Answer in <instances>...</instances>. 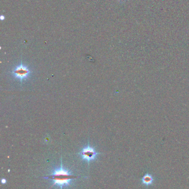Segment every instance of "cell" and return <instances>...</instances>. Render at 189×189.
Wrapping results in <instances>:
<instances>
[{
    "label": "cell",
    "instance_id": "3",
    "mask_svg": "<svg viewBox=\"0 0 189 189\" xmlns=\"http://www.w3.org/2000/svg\"><path fill=\"white\" fill-rule=\"evenodd\" d=\"M79 154L83 160H86L88 162H90L95 160L99 153L96 152L94 148L91 147L89 144H88L87 147L82 149Z\"/></svg>",
    "mask_w": 189,
    "mask_h": 189
},
{
    "label": "cell",
    "instance_id": "1",
    "mask_svg": "<svg viewBox=\"0 0 189 189\" xmlns=\"http://www.w3.org/2000/svg\"><path fill=\"white\" fill-rule=\"evenodd\" d=\"M77 178L78 176L73 175L71 171L64 169L62 163L59 168L54 170L51 172V174L45 177V179L51 180L52 186H57L61 189L69 186L72 180Z\"/></svg>",
    "mask_w": 189,
    "mask_h": 189
},
{
    "label": "cell",
    "instance_id": "2",
    "mask_svg": "<svg viewBox=\"0 0 189 189\" xmlns=\"http://www.w3.org/2000/svg\"><path fill=\"white\" fill-rule=\"evenodd\" d=\"M11 74L15 79L22 82L30 77L31 71L28 67L21 63L20 65L13 69V70L11 72Z\"/></svg>",
    "mask_w": 189,
    "mask_h": 189
},
{
    "label": "cell",
    "instance_id": "4",
    "mask_svg": "<svg viewBox=\"0 0 189 189\" xmlns=\"http://www.w3.org/2000/svg\"><path fill=\"white\" fill-rule=\"evenodd\" d=\"M154 182V178L151 174L147 173L142 179V184L146 186H149L152 185Z\"/></svg>",
    "mask_w": 189,
    "mask_h": 189
},
{
    "label": "cell",
    "instance_id": "5",
    "mask_svg": "<svg viewBox=\"0 0 189 189\" xmlns=\"http://www.w3.org/2000/svg\"><path fill=\"white\" fill-rule=\"evenodd\" d=\"M1 183L3 184H5L6 183V180L5 179H1Z\"/></svg>",
    "mask_w": 189,
    "mask_h": 189
}]
</instances>
